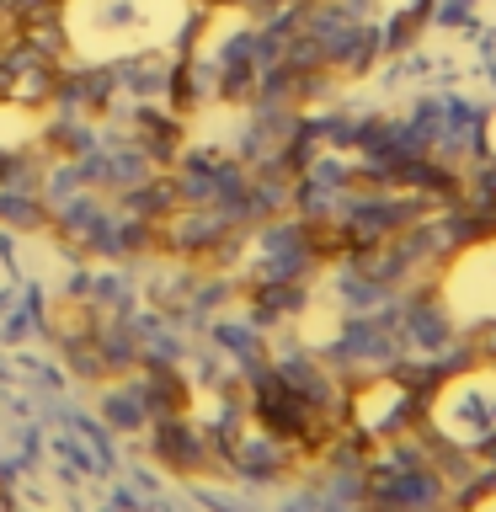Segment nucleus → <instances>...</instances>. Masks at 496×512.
Wrapping results in <instances>:
<instances>
[{
    "label": "nucleus",
    "instance_id": "obj_1",
    "mask_svg": "<svg viewBox=\"0 0 496 512\" xmlns=\"http://www.w3.org/2000/svg\"><path fill=\"white\" fill-rule=\"evenodd\" d=\"M427 422L448 448H491L496 443V368H464L443 379L427 400Z\"/></svg>",
    "mask_w": 496,
    "mask_h": 512
},
{
    "label": "nucleus",
    "instance_id": "obj_2",
    "mask_svg": "<svg viewBox=\"0 0 496 512\" xmlns=\"http://www.w3.org/2000/svg\"><path fill=\"white\" fill-rule=\"evenodd\" d=\"M443 304L454 320H496V235L459 251L443 272Z\"/></svg>",
    "mask_w": 496,
    "mask_h": 512
}]
</instances>
